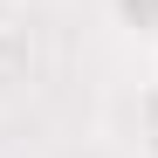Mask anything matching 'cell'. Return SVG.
Wrapping results in <instances>:
<instances>
[{"mask_svg":"<svg viewBox=\"0 0 158 158\" xmlns=\"http://www.w3.org/2000/svg\"><path fill=\"white\" fill-rule=\"evenodd\" d=\"M7 14H14V0H0V21H7Z\"/></svg>","mask_w":158,"mask_h":158,"instance_id":"3","label":"cell"},{"mask_svg":"<svg viewBox=\"0 0 158 158\" xmlns=\"http://www.w3.org/2000/svg\"><path fill=\"white\" fill-rule=\"evenodd\" d=\"M144 158H158V89L144 96Z\"/></svg>","mask_w":158,"mask_h":158,"instance_id":"2","label":"cell"},{"mask_svg":"<svg viewBox=\"0 0 158 158\" xmlns=\"http://www.w3.org/2000/svg\"><path fill=\"white\" fill-rule=\"evenodd\" d=\"M110 21L131 41H151L158 48V0H110Z\"/></svg>","mask_w":158,"mask_h":158,"instance_id":"1","label":"cell"}]
</instances>
